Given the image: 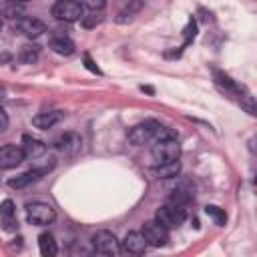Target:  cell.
I'll return each mask as SVG.
<instances>
[{
  "label": "cell",
  "mask_w": 257,
  "mask_h": 257,
  "mask_svg": "<svg viewBox=\"0 0 257 257\" xmlns=\"http://www.w3.org/2000/svg\"><path fill=\"white\" fill-rule=\"evenodd\" d=\"M46 171H50L48 167H44V169H30V171H24V173H20V175H16V177H12L10 181H8V187L10 189H24V187H28V185H32V183H36Z\"/></svg>",
  "instance_id": "cell-11"
},
{
  "label": "cell",
  "mask_w": 257,
  "mask_h": 257,
  "mask_svg": "<svg viewBox=\"0 0 257 257\" xmlns=\"http://www.w3.org/2000/svg\"><path fill=\"white\" fill-rule=\"evenodd\" d=\"M4 98H6V88L0 84V100H4Z\"/></svg>",
  "instance_id": "cell-28"
},
{
  "label": "cell",
  "mask_w": 257,
  "mask_h": 257,
  "mask_svg": "<svg viewBox=\"0 0 257 257\" xmlns=\"http://www.w3.org/2000/svg\"><path fill=\"white\" fill-rule=\"evenodd\" d=\"M38 56H40V48L36 44H24L18 52V60L22 64H34L38 60Z\"/></svg>",
  "instance_id": "cell-19"
},
{
  "label": "cell",
  "mask_w": 257,
  "mask_h": 257,
  "mask_svg": "<svg viewBox=\"0 0 257 257\" xmlns=\"http://www.w3.org/2000/svg\"><path fill=\"white\" fill-rule=\"evenodd\" d=\"M26 219H28V223H32V225L44 227V225H50V223L56 219V211H54V207L48 205V203L34 201V203H28V205H26Z\"/></svg>",
  "instance_id": "cell-3"
},
{
  "label": "cell",
  "mask_w": 257,
  "mask_h": 257,
  "mask_svg": "<svg viewBox=\"0 0 257 257\" xmlns=\"http://www.w3.org/2000/svg\"><path fill=\"white\" fill-rule=\"evenodd\" d=\"M141 233H143V237L147 239V243L151 245V247H163V245H167V241H169V229L167 227H163L159 221H147L145 225H143V229H141Z\"/></svg>",
  "instance_id": "cell-7"
},
{
  "label": "cell",
  "mask_w": 257,
  "mask_h": 257,
  "mask_svg": "<svg viewBox=\"0 0 257 257\" xmlns=\"http://www.w3.org/2000/svg\"><path fill=\"white\" fill-rule=\"evenodd\" d=\"M14 28L18 32H22L24 36H28V38H38V36H42L46 32V24L42 20L34 18V16H20V18H16Z\"/></svg>",
  "instance_id": "cell-8"
},
{
  "label": "cell",
  "mask_w": 257,
  "mask_h": 257,
  "mask_svg": "<svg viewBox=\"0 0 257 257\" xmlns=\"http://www.w3.org/2000/svg\"><path fill=\"white\" fill-rule=\"evenodd\" d=\"M153 171L159 179H175L181 173V163H179V159L177 161H167V163H157L153 167Z\"/></svg>",
  "instance_id": "cell-17"
},
{
  "label": "cell",
  "mask_w": 257,
  "mask_h": 257,
  "mask_svg": "<svg viewBox=\"0 0 257 257\" xmlns=\"http://www.w3.org/2000/svg\"><path fill=\"white\" fill-rule=\"evenodd\" d=\"M193 199V189H189V187H177L175 191H173V195H171V199L169 201H173V203H177V205H187L189 201Z\"/></svg>",
  "instance_id": "cell-20"
},
{
  "label": "cell",
  "mask_w": 257,
  "mask_h": 257,
  "mask_svg": "<svg viewBox=\"0 0 257 257\" xmlns=\"http://www.w3.org/2000/svg\"><path fill=\"white\" fill-rule=\"evenodd\" d=\"M0 225L4 231H16L18 221H16V209L10 199H4L0 203Z\"/></svg>",
  "instance_id": "cell-12"
},
{
  "label": "cell",
  "mask_w": 257,
  "mask_h": 257,
  "mask_svg": "<svg viewBox=\"0 0 257 257\" xmlns=\"http://www.w3.org/2000/svg\"><path fill=\"white\" fill-rule=\"evenodd\" d=\"M14 2H28V0H14Z\"/></svg>",
  "instance_id": "cell-29"
},
{
  "label": "cell",
  "mask_w": 257,
  "mask_h": 257,
  "mask_svg": "<svg viewBox=\"0 0 257 257\" xmlns=\"http://www.w3.org/2000/svg\"><path fill=\"white\" fill-rule=\"evenodd\" d=\"M118 4H120L118 16H126V18H131L135 12H139V10H141L143 0H118Z\"/></svg>",
  "instance_id": "cell-21"
},
{
  "label": "cell",
  "mask_w": 257,
  "mask_h": 257,
  "mask_svg": "<svg viewBox=\"0 0 257 257\" xmlns=\"http://www.w3.org/2000/svg\"><path fill=\"white\" fill-rule=\"evenodd\" d=\"M205 213L215 221V225H225V221H227L225 211H223L221 207H217V205H207V207H205Z\"/></svg>",
  "instance_id": "cell-23"
},
{
  "label": "cell",
  "mask_w": 257,
  "mask_h": 257,
  "mask_svg": "<svg viewBox=\"0 0 257 257\" xmlns=\"http://www.w3.org/2000/svg\"><path fill=\"white\" fill-rule=\"evenodd\" d=\"M84 66H86L90 72H94V74H100V68H98V66H96L92 60H90V56H88V54H84Z\"/></svg>",
  "instance_id": "cell-27"
},
{
  "label": "cell",
  "mask_w": 257,
  "mask_h": 257,
  "mask_svg": "<svg viewBox=\"0 0 257 257\" xmlns=\"http://www.w3.org/2000/svg\"><path fill=\"white\" fill-rule=\"evenodd\" d=\"M0 30H2V18H0Z\"/></svg>",
  "instance_id": "cell-30"
},
{
  "label": "cell",
  "mask_w": 257,
  "mask_h": 257,
  "mask_svg": "<svg viewBox=\"0 0 257 257\" xmlns=\"http://www.w3.org/2000/svg\"><path fill=\"white\" fill-rule=\"evenodd\" d=\"M22 151H24V159H32V161H34V159L44 157L46 145H44L42 141L30 137V135H24V137H22Z\"/></svg>",
  "instance_id": "cell-13"
},
{
  "label": "cell",
  "mask_w": 257,
  "mask_h": 257,
  "mask_svg": "<svg viewBox=\"0 0 257 257\" xmlns=\"http://www.w3.org/2000/svg\"><path fill=\"white\" fill-rule=\"evenodd\" d=\"M147 247H149V243L141 231H128L122 239V245H120V249L131 253V255H141V253H145Z\"/></svg>",
  "instance_id": "cell-10"
},
{
  "label": "cell",
  "mask_w": 257,
  "mask_h": 257,
  "mask_svg": "<svg viewBox=\"0 0 257 257\" xmlns=\"http://www.w3.org/2000/svg\"><path fill=\"white\" fill-rule=\"evenodd\" d=\"M52 16L62 22H76L84 16V8L78 0H56L52 6Z\"/></svg>",
  "instance_id": "cell-4"
},
{
  "label": "cell",
  "mask_w": 257,
  "mask_h": 257,
  "mask_svg": "<svg viewBox=\"0 0 257 257\" xmlns=\"http://www.w3.org/2000/svg\"><path fill=\"white\" fill-rule=\"evenodd\" d=\"M80 137L78 135H74V133H64L62 137H58L56 141H54V147H56V151H60V153H64V155H74L78 149H80Z\"/></svg>",
  "instance_id": "cell-15"
},
{
  "label": "cell",
  "mask_w": 257,
  "mask_h": 257,
  "mask_svg": "<svg viewBox=\"0 0 257 257\" xmlns=\"http://www.w3.org/2000/svg\"><path fill=\"white\" fill-rule=\"evenodd\" d=\"M185 219H187L185 207H183V205H177V203H173V201H169L167 205L159 207L157 213H155V221H159V223H161L163 227H167V229H175V227L183 225Z\"/></svg>",
  "instance_id": "cell-2"
},
{
  "label": "cell",
  "mask_w": 257,
  "mask_h": 257,
  "mask_svg": "<svg viewBox=\"0 0 257 257\" xmlns=\"http://www.w3.org/2000/svg\"><path fill=\"white\" fill-rule=\"evenodd\" d=\"M177 137L169 126H163L161 122L157 120H145V122H139L135 124L131 131H128V141L131 145L135 147H143V145H153L157 141H163V139H173Z\"/></svg>",
  "instance_id": "cell-1"
},
{
  "label": "cell",
  "mask_w": 257,
  "mask_h": 257,
  "mask_svg": "<svg viewBox=\"0 0 257 257\" xmlns=\"http://www.w3.org/2000/svg\"><path fill=\"white\" fill-rule=\"evenodd\" d=\"M24 161V151L18 145H2L0 147V169L10 171L16 169Z\"/></svg>",
  "instance_id": "cell-9"
},
{
  "label": "cell",
  "mask_w": 257,
  "mask_h": 257,
  "mask_svg": "<svg viewBox=\"0 0 257 257\" xmlns=\"http://www.w3.org/2000/svg\"><path fill=\"white\" fill-rule=\"evenodd\" d=\"M38 249H40V253H42L44 257H54V255L58 253V245H56V241H54V235L48 233V231L40 233V235H38Z\"/></svg>",
  "instance_id": "cell-18"
},
{
  "label": "cell",
  "mask_w": 257,
  "mask_h": 257,
  "mask_svg": "<svg viewBox=\"0 0 257 257\" xmlns=\"http://www.w3.org/2000/svg\"><path fill=\"white\" fill-rule=\"evenodd\" d=\"M48 48L60 56H70L74 52V42L64 34H52L48 38Z\"/></svg>",
  "instance_id": "cell-14"
},
{
  "label": "cell",
  "mask_w": 257,
  "mask_h": 257,
  "mask_svg": "<svg viewBox=\"0 0 257 257\" xmlns=\"http://www.w3.org/2000/svg\"><path fill=\"white\" fill-rule=\"evenodd\" d=\"M62 112L60 110H48V112H38L36 116H32V124L40 131H48L52 128L56 122H60Z\"/></svg>",
  "instance_id": "cell-16"
},
{
  "label": "cell",
  "mask_w": 257,
  "mask_h": 257,
  "mask_svg": "<svg viewBox=\"0 0 257 257\" xmlns=\"http://www.w3.org/2000/svg\"><path fill=\"white\" fill-rule=\"evenodd\" d=\"M90 243H92V249L100 255H116L120 251V243L116 235L110 231H96L90 237Z\"/></svg>",
  "instance_id": "cell-6"
},
{
  "label": "cell",
  "mask_w": 257,
  "mask_h": 257,
  "mask_svg": "<svg viewBox=\"0 0 257 257\" xmlns=\"http://www.w3.org/2000/svg\"><path fill=\"white\" fill-rule=\"evenodd\" d=\"M215 80H217L219 86H223V88L229 90V92H241L239 84H235V82H233L225 72H221V70H215Z\"/></svg>",
  "instance_id": "cell-22"
},
{
  "label": "cell",
  "mask_w": 257,
  "mask_h": 257,
  "mask_svg": "<svg viewBox=\"0 0 257 257\" xmlns=\"http://www.w3.org/2000/svg\"><path fill=\"white\" fill-rule=\"evenodd\" d=\"M106 0H80L82 8H88V10H100L104 6Z\"/></svg>",
  "instance_id": "cell-25"
},
{
  "label": "cell",
  "mask_w": 257,
  "mask_h": 257,
  "mask_svg": "<svg viewBox=\"0 0 257 257\" xmlns=\"http://www.w3.org/2000/svg\"><path fill=\"white\" fill-rule=\"evenodd\" d=\"M8 122H10V120H8V114H6V110L0 106V135L8 128Z\"/></svg>",
  "instance_id": "cell-26"
},
{
  "label": "cell",
  "mask_w": 257,
  "mask_h": 257,
  "mask_svg": "<svg viewBox=\"0 0 257 257\" xmlns=\"http://www.w3.org/2000/svg\"><path fill=\"white\" fill-rule=\"evenodd\" d=\"M183 32H185V42H183V46H187V44L193 42V38H195V34H197V24H195L193 18L189 20V24H187V28H185Z\"/></svg>",
  "instance_id": "cell-24"
},
{
  "label": "cell",
  "mask_w": 257,
  "mask_h": 257,
  "mask_svg": "<svg viewBox=\"0 0 257 257\" xmlns=\"http://www.w3.org/2000/svg\"><path fill=\"white\" fill-rule=\"evenodd\" d=\"M151 155L157 163H167V161H177L179 155H181V145L177 141V137L173 139H163V141H157L153 143L151 147Z\"/></svg>",
  "instance_id": "cell-5"
}]
</instances>
